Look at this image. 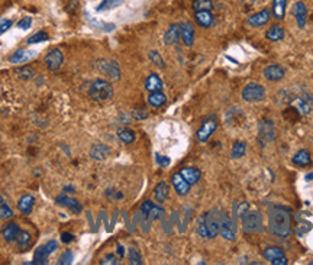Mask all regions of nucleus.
Here are the masks:
<instances>
[{"mask_svg": "<svg viewBox=\"0 0 313 265\" xmlns=\"http://www.w3.org/2000/svg\"><path fill=\"white\" fill-rule=\"evenodd\" d=\"M15 74H16L19 78H22V80H31V78L35 75V70L31 68V67L25 66L20 67V68H16V70H15Z\"/></svg>", "mask_w": 313, "mask_h": 265, "instance_id": "72a5a7b5", "label": "nucleus"}, {"mask_svg": "<svg viewBox=\"0 0 313 265\" xmlns=\"http://www.w3.org/2000/svg\"><path fill=\"white\" fill-rule=\"evenodd\" d=\"M88 96L90 99H93L94 102H106L109 99H112L113 96V87L109 81L106 80H94L90 84L88 88Z\"/></svg>", "mask_w": 313, "mask_h": 265, "instance_id": "f03ea898", "label": "nucleus"}, {"mask_svg": "<svg viewBox=\"0 0 313 265\" xmlns=\"http://www.w3.org/2000/svg\"><path fill=\"white\" fill-rule=\"evenodd\" d=\"M180 174L183 176V178L191 186V184H196L199 180H200V171L194 167H186V168H181Z\"/></svg>", "mask_w": 313, "mask_h": 265, "instance_id": "6ab92c4d", "label": "nucleus"}, {"mask_svg": "<svg viewBox=\"0 0 313 265\" xmlns=\"http://www.w3.org/2000/svg\"><path fill=\"white\" fill-rule=\"evenodd\" d=\"M171 183H173V186H174V189H175V192H177L178 196H186L190 192V184L183 178V176L180 173H177V174L173 176Z\"/></svg>", "mask_w": 313, "mask_h": 265, "instance_id": "dca6fc26", "label": "nucleus"}, {"mask_svg": "<svg viewBox=\"0 0 313 265\" xmlns=\"http://www.w3.org/2000/svg\"><path fill=\"white\" fill-rule=\"evenodd\" d=\"M295 16H296V22L299 25V28H305L306 26V20H308V7L303 1H296L295 7H293Z\"/></svg>", "mask_w": 313, "mask_h": 265, "instance_id": "2eb2a0df", "label": "nucleus"}, {"mask_svg": "<svg viewBox=\"0 0 313 265\" xmlns=\"http://www.w3.org/2000/svg\"><path fill=\"white\" fill-rule=\"evenodd\" d=\"M64 61V55L60 50H51L45 57V66L50 71H58Z\"/></svg>", "mask_w": 313, "mask_h": 265, "instance_id": "1a4fd4ad", "label": "nucleus"}, {"mask_svg": "<svg viewBox=\"0 0 313 265\" xmlns=\"http://www.w3.org/2000/svg\"><path fill=\"white\" fill-rule=\"evenodd\" d=\"M44 41H48V34H45V32H36L26 42L28 44H39V42H44Z\"/></svg>", "mask_w": 313, "mask_h": 265, "instance_id": "a19ab883", "label": "nucleus"}, {"mask_svg": "<svg viewBox=\"0 0 313 265\" xmlns=\"http://www.w3.org/2000/svg\"><path fill=\"white\" fill-rule=\"evenodd\" d=\"M164 216V210H162V207H159V206H153V209L150 210V213L147 214V217L153 222V220H156V219H161Z\"/></svg>", "mask_w": 313, "mask_h": 265, "instance_id": "ea45409f", "label": "nucleus"}, {"mask_svg": "<svg viewBox=\"0 0 313 265\" xmlns=\"http://www.w3.org/2000/svg\"><path fill=\"white\" fill-rule=\"evenodd\" d=\"M270 19H271V12H270V9H262V10H260V12L251 15V16L248 18L246 22H248V25L252 26V28H260V26L267 25Z\"/></svg>", "mask_w": 313, "mask_h": 265, "instance_id": "9b49d317", "label": "nucleus"}, {"mask_svg": "<svg viewBox=\"0 0 313 265\" xmlns=\"http://www.w3.org/2000/svg\"><path fill=\"white\" fill-rule=\"evenodd\" d=\"M28 60V55L23 50H17L12 57H10V63H23Z\"/></svg>", "mask_w": 313, "mask_h": 265, "instance_id": "37998d69", "label": "nucleus"}, {"mask_svg": "<svg viewBox=\"0 0 313 265\" xmlns=\"http://www.w3.org/2000/svg\"><path fill=\"white\" fill-rule=\"evenodd\" d=\"M57 249V242L55 241H48L45 245L39 247L35 251V258L31 264H47V258L50 254H52Z\"/></svg>", "mask_w": 313, "mask_h": 265, "instance_id": "6e6552de", "label": "nucleus"}, {"mask_svg": "<svg viewBox=\"0 0 313 265\" xmlns=\"http://www.w3.org/2000/svg\"><path fill=\"white\" fill-rule=\"evenodd\" d=\"M118 254H119V257L122 258V257H125V251H123V247L121 245V244H118Z\"/></svg>", "mask_w": 313, "mask_h": 265, "instance_id": "5fc2aeb1", "label": "nucleus"}, {"mask_svg": "<svg viewBox=\"0 0 313 265\" xmlns=\"http://www.w3.org/2000/svg\"><path fill=\"white\" fill-rule=\"evenodd\" d=\"M216 128H218V121H216V118L206 119V121L203 122L202 128L196 133V135H197V139H199L200 142H206V141L210 138V135L216 131Z\"/></svg>", "mask_w": 313, "mask_h": 265, "instance_id": "9d476101", "label": "nucleus"}, {"mask_svg": "<svg viewBox=\"0 0 313 265\" xmlns=\"http://www.w3.org/2000/svg\"><path fill=\"white\" fill-rule=\"evenodd\" d=\"M61 241L64 242V244H70V242H73L74 241V235H71V233H63L61 235Z\"/></svg>", "mask_w": 313, "mask_h": 265, "instance_id": "603ef678", "label": "nucleus"}, {"mask_svg": "<svg viewBox=\"0 0 313 265\" xmlns=\"http://www.w3.org/2000/svg\"><path fill=\"white\" fill-rule=\"evenodd\" d=\"M219 233L226 241L235 239V223L224 210H219Z\"/></svg>", "mask_w": 313, "mask_h": 265, "instance_id": "423d86ee", "label": "nucleus"}, {"mask_svg": "<svg viewBox=\"0 0 313 265\" xmlns=\"http://www.w3.org/2000/svg\"><path fill=\"white\" fill-rule=\"evenodd\" d=\"M286 32L284 29L280 26V25H273L271 28H268V31L265 32V38L268 41H273V42H278L284 38Z\"/></svg>", "mask_w": 313, "mask_h": 265, "instance_id": "393cba45", "label": "nucleus"}, {"mask_svg": "<svg viewBox=\"0 0 313 265\" xmlns=\"http://www.w3.org/2000/svg\"><path fill=\"white\" fill-rule=\"evenodd\" d=\"M268 232L277 238H287L292 232L290 210L283 206H270L268 209Z\"/></svg>", "mask_w": 313, "mask_h": 265, "instance_id": "f257e3e1", "label": "nucleus"}, {"mask_svg": "<svg viewBox=\"0 0 313 265\" xmlns=\"http://www.w3.org/2000/svg\"><path fill=\"white\" fill-rule=\"evenodd\" d=\"M245 152H246V143L242 142V141H238V142H235L234 146H232L231 157L235 158V159H239V158H242L245 155Z\"/></svg>", "mask_w": 313, "mask_h": 265, "instance_id": "2f4dec72", "label": "nucleus"}, {"mask_svg": "<svg viewBox=\"0 0 313 265\" xmlns=\"http://www.w3.org/2000/svg\"><path fill=\"white\" fill-rule=\"evenodd\" d=\"M287 0H273V13L276 19H284Z\"/></svg>", "mask_w": 313, "mask_h": 265, "instance_id": "c85d7f7f", "label": "nucleus"}, {"mask_svg": "<svg viewBox=\"0 0 313 265\" xmlns=\"http://www.w3.org/2000/svg\"><path fill=\"white\" fill-rule=\"evenodd\" d=\"M194 19L199 26L202 28H210L213 25V15L212 10H200L194 13Z\"/></svg>", "mask_w": 313, "mask_h": 265, "instance_id": "f3484780", "label": "nucleus"}, {"mask_svg": "<svg viewBox=\"0 0 313 265\" xmlns=\"http://www.w3.org/2000/svg\"><path fill=\"white\" fill-rule=\"evenodd\" d=\"M197 233L200 238L203 239H210L209 238V232H208V228H206V223H205V214L199 217L197 220Z\"/></svg>", "mask_w": 313, "mask_h": 265, "instance_id": "e433bc0d", "label": "nucleus"}, {"mask_svg": "<svg viewBox=\"0 0 313 265\" xmlns=\"http://www.w3.org/2000/svg\"><path fill=\"white\" fill-rule=\"evenodd\" d=\"M129 263L134 265H141L144 263L141 254L135 248H129Z\"/></svg>", "mask_w": 313, "mask_h": 265, "instance_id": "58836bf2", "label": "nucleus"}, {"mask_svg": "<svg viewBox=\"0 0 313 265\" xmlns=\"http://www.w3.org/2000/svg\"><path fill=\"white\" fill-rule=\"evenodd\" d=\"M100 264L102 265H118L119 264V260L115 254H107L106 257H103L100 260Z\"/></svg>", "mask_w": 313, "mask_h": 265, "instance_id": "c03bdc74", "label": "nucleus"}, {"mask_svg": "<svg viewBox=\"0 0 313 265\" xmlns=\"http://www.w3.org/2000/svg\"><path fill=\"white\" fill-rule=\"evenodd\" d=\"M10 26H12V20H10V19L1 20V22H0V34H4Z\"/></svg>", "mask_w": 313, "mask_h": 265, "instance_id": "3c124183", "label": "nucleus"}, {"mask_svg": "<svg viewBox=\"0 0 313 265\" xmlns=\"http://www.w3.org/2000/svg\"><path fill=\"white\" fill-rule=\"evenodd\" d=\"M205 223L209 232V238L213 239L219 235V210L212 209L205 214Z\"/></svg>", "mask_w": 313, "mask_h": 265, "instance_id": "0eeeda50", "label": "nucleus"}, {"mask_svg": "<svg viewBox=\"0 0 313 265\" xmlns=\"http://www.w3.org/2000/svg\"><path fill=\"white\" fill-rule=\"evenodd\" d=\"M31 25H32V18H23V19H20V20L17 22L19 29H23V31L29 29Z\"/></svg>", "mask_w": 313, "mask_h": 265, "instance_id": "de8ad7c7", "label": "nucleus"}, {"mask_svg": "<svg viewBox=\"0 0 313 265\" xmlns=\"http://www.w3.org/2000/svg\"><path fill=\"white\" fill-rule=\"evenodd\" d=\"M293 164H296L297 167H308L312 164V158H311V154L306 151V149H300L295 154L293 157Z\"/></svg>", "mask_w": 313, "mask_h": 265, "instance_id": "412c9836", "label": "nucleus"}, {"mask_svg": "<svg viewBox=\"0 0 313 265\" xmlns=\"http://www.w3.org/2000/svg\"><path fill=\"white\" fill-rule=\"evenodd\" d=\"M242 229L245 233H260L264 230L262 216L257 210L246 212L242 217Z\"/></svg>", "mask_w": 313, "mask_h": 265, "instance_id": "7ed1b4c3", "label": "nucleus"}, {"mask_svg": "<svg viewBox=\"0 0 313 265\" xmlns=\"http://www.w3.org/2000/svg\"><path fill=\"white\" fill-rule=\"evenodd\" d=\"M125 0H103L99 7H97V12H102V10H109V9H115L118 7L119 4H122Z\"/></svg>", "mask_w": 313, "mask_h": 265, "instance_id": "c9c22d12", "label": "nucleus"}, {"mask_svg": "<svg viewBox=\"0 0 313 265\" xmlns=\"http://www.w3.org/2000/svg\"><path fill=\"white\" fill-rule=\"evenodd\" d=\"M145 88L153 93V91H161L162 90V80L159 78V75L153 72L148 75V78L145 80Z\"/></svg>", "mask_w": 313, "mask_h": 265, "instance_id": "4be33fe9", "label": "nucleus"}, {"mask_svg": "<svg viewBox=\"0 0 313 265\" xmlns=\"http://www.w3.org/2000/svg\"><path fill=\"white\" fill-rule=\"evenodd\" d=\"M265 97V88L260 83H248L242 88V99L245 102L254 103V102H261Z\"/></svg>", "mask_w": 313, "mask_h": 265, "instance_id": "20e7f679", "label": "nucleus"}, {"mask_svg": "<svg viewBox=\"0 0 313 265\" xmlns=\"http://www.w3.org/2000/svg\"><path fill=\"white\" fill-rule=\"evenodd\" d=\"M118 136H119V139L123 142V143H134L135 142V133L134 131H131V129H126V128H123V129H119L118 131Z\"/></svg>", "mask_w": 313, "mask_h": 265, "instance_id": "f704fd0d", "label": "nucleus"}, {"mask_svg": "<svg viewBox=\"0 0 313 265\" xmlns=\"http://www.w3.org/2000/svg\"><path fill=\"white\" fill-rule=\"evenodd\" d=\"M271 264L273 265H287L289 264V260H287L286 257H281V258H278V260H274V261H271Z\"/></svg>", "mask_w": 313, "mask_h": 265, "instance_id": "864d4df0", "label": "nucleus"}, {"mask_svg": "<svg viewBox=\"0 0 313 265\" xmlns=\"http://www.w3.org/2000/svg\"><path fill=\"white\" fill-rule=\"evenodd\" d=\"M153 206H154V203H153V201H150V200L144 201V203H142V206H141V213H142L144 216H147V214L150 213V210L153 209Z\"/></svg>", "mask_w": 313, "mask_h": 265, "instance_id": "09e8293b", "label": "nucleus"}, {"mask_svg": "<svg viewBox=\"0 0 313 265\" xmlns=\"http://www.w3.org/2000/svg\"><path fill=\"white\" fill-rule=\"evenodd\" d=\"M154 196H156V200L158 203H164L170 196V186L165 181L158 183L156 186V190H154Z\"/></svg>", "mask_w": 313, "mask_h": 265, "instance_id": "bb28decb", "label": "nucleus"}, {"mask_svg": "<svg viewBox=\"0 0 313 265\" xmlns=\"http://www.w3.org/2000/svg\"><path fill=\"white\" fill-rule=\"evenodd\" d=\"M132 116H134L137 121H144V119L148 118V110H145V109H137V110H134Z\"/></svg>", "mask_w": 313, "mask_h": 265, "instance_id": "49530a36", "label": "nucleus"}, {"mask_svg": "<svg viewBox=\"0 0 313 265\" xmlns=\"http://www.w3.org/2000/svg\"><path fill=\"white\" fill-rule=\"evenodd\" d=\"M148 57H150L151 63H153V64H156V67H164V66H165V63H164V58H162V57L159 55V53H158V51H150Z\"/></svg>", "mask_w": 313, "mask_h": 265, "instance_id": "79ce46f5", "label": "nucleus"}, {"mask_svg": "<svg viewBox=\"0 0 313 265\" xmlns=\"http://www.w3.org/2000/svg\"><path fill=\"white\" fill-rule=\"evenodd\" d=\"M180 38L186 47H191L194 44V26L190 22L180 23Z\"/></svg>", "mask_w": 313, "mask_h": 265, "instance_id": "f8f14e48", "label": "nucleus"}, {"mask_svg": "<svg viewBox=\"0 0 313 265\" xmlns=\"http://www.w3.org/2000/svg\"><path fill=\"white\" fill-rule=\"evenodd\" d=\"M34 204H35V197H34V196H31V194H25V196H22L20 200L17 201V207H19V210H20L23 214H29V213H32Z\"/></svg>", "mask_w": 313, "mask_h": 265, "instance_id": "b1692460", "label": "nucleus"}, {"mask_svg": "<svg viewBox=\"0 0 313 265\" xmlns=\"http://www.w3.org/2000/svg\"><path fill=\"white\" fill-rule=\"evenodd\" d=\"M178 39H180V25L173 23L167 29V32L164 34V42L167 45H174V44L178 42Z\"/></svg>", "mask_w": 313, "mask_h": 265, "instance_id": "a211bd4d", "label": "nucleus"}, {"mask_svg": "<svg viewBox=\"0 0 313 265\" xmlns=\"http://www.w3.org/2000/svg\"><path fill=\"white\" fill-rule=\"evenodd\" d=\"M73 252L71 251H66L61 257H60V260H58V264L60 265H66V264H71L73 263Z\"/></svg>", "mask_w": 313, "mask_h": 265, "instance_id": "a18cd8bd", "label": "nucleus"}, {"mask_svg": "<svg viewBox=\"0 0 313 265\" xmlns=\"http://www.w3.org/2000/svg\"><path fill=\"white\" fill-rule=\"evenodd\" d=\"M312 178H313V173H309V174L306 176V180H308V181H312Z\"/></svg>", "mask_w": 313, "mask_h": 265, "instance_id": "6e6d98bb", "label": "nucleus"}, {"mask_svg": "<svg viewBox=\"0 0 313 265\" xmlns=\"http://www.w3.org/2000/svg\"><path fill=\"white\" fill-rule=\"evenodd\" d=\"M13 216L12 209L6 204V201L0 196V219H10Z\"/></svg>", "mask_w": 313, "mask_h": 265, "instance_id": "4c0bfd02", "label": "nucleus"}, {"mask_svg": "<svg viewBox=\"0 0 313 265\" xmlns=\"http://www.w3.org/2000/svg\"><path fill=\"white\" fill-rule=\"evenodd\" d=\"M258 139L260 142L262 143V146L268 142V141H273L274 139V128H273V124L270 121H262L260 124V135H258Z\"/></svg>", "mask_w": 313, "mask_h": 265, "instance_id": "4468645a", "label": "nucleus"}, {"mask_svg": "<svg viewBox=\"0 0 313 265\" xmlns=\"http://www.w3.org/2000/svg\"><path fill=\"white\" fill-rule=\"evenodd\" d=\"M165 102H167V97H165V94L161 93V91H153V93L148 96V103H150L153 107H161V106L165 105Z\"/></svg>", "mask_w": 313, "mask_h": 265, "instance_id": "c756f323", "label": "nucleus"}, {"mask_svg": "<svg viewBox=\"0 0 313 265\" xmlns=\"http://www.w3.org/2000/svg\"><path fill=\"white\" fill-rule=\"evenodd\" d=\"M31 241H32V238H31V233L29 232H26V230H20L19 232V235H17V238H16V242H17V247H19V249H26L29 245H31Z\"/></svg>", "mask_w": 313, "mask_h": 265, "instance_id": "7c9ffc66", "label": "nucleus"}, {"mask_svg": "<svg viewBox=\"0 0 313 265\" xmlns=\"http://www.w3.org/2000/svg\"><path fill=\"white\" fill-rule=\"evenodd\" d=\"M19 232H20L19 226H17L16 223H13V222H12V223H7V225L3 228L1 235H3V238H4V241H6V242H13V241H16V238H17Z\"/></svg>", "mask_w": 313, "mask_h": 265, "instance_id": "aec40b11", "label": "nucleus"}, {"mask_svg": "<svg viewBox=\"0 0 313 265\" xmlns=\"http://www.w3.org/2000/svg\"><path fill=\"white\" fill-rule=\"evenodd\" d=\"M262 75L268 80V81H278L286 75V70L278 64H271L267 66L262 71Z\"/></svg>", "mask_w": 313, "mask_h": 265, "instance_id": "ddd939ff", "label": "nucleus"}, {"mask_svg": "<svg viewBox=\"0 0 313 265\" xmlns=\"http://www.w3.org/2000/svg\"><path fill=\"white\" fill-rule=\"evenodd\" d=\"M109 152H110V149L106 145H103V143H94L91 146V149H90V157L94 158V159L102 161V159H104L109 155Z\"/></svg>", "mask_w": 313, "mask_h": 265, "instance_id": "a878e982", "label": "nucleus"}, {"mask_svg": "<svg viewBox=\"0 0 313 265\" xmlns=\"http://www.w3.org/2000/svg\"><path fill=\"white\" fill-rule=\"evenodd\" d=\"M156 162H158L161 167H168V165H170V158H168V157H162V155L156 154Z\"/></svg>", "mask_w": 313, "mask_h": 265, "instance_id": "8fccbe9b", "label": "nucleus"}, {"mask_svg": "<svg viewBox=\"0 0 313 265\" xmlns=\"http://www.w3.org/2000/svg\"><path fill=\"white\" fill-rule=\"evenodd\" d=\"M57 203H58L60 206H64V207L70 209V210L74 212V213H80V212L83 210L81 204L78 203L77 200L73 199V197H69V196H60V197L57 199Z\"/></svg>", "mask_w": 313, "mask_h": 265, "instance_id": "5701e85b", "label": "nucleus"}, {"mask_svg": "<svg viewBox=\"0 0 313 265\" xmlns=\"http://www.w3.org/2000/svg\"><path fill=\"white\" fill-rule=\"evenodd\" d=\"M96 68L107 78L112 81H116L121 78V68L118 66L116 61H110V60H99L96 61Z\"/></svg>", "mask_w": 313, "mask_h": 265, "instance_id": "39448f33", "label": "nucleus"}, {"mask_svg": "<svg viewBox=\"0 0 313 265\" xmlns=\"http://www.w3.org/2000/svg\"><path fill=\"white\" fill-rule=\"evenodd\" d=\"M191 7H193L194 12L212 10V9H213V1H212V0H193V1H191Z\"/></svg>", "mask_w": 313, "mask_h": 265, "instance_id": "473e14b6", "label": "nucleus"}, {"mask_svg": "<svg viewBox=\"0 0 313 265\" xmlns=\"http://www.w3.org/2000/svg\"><path fill=\"white\" fill-rule=\"evenodd\" d=\"M262 257L271 263V261H274V260H278V258H281V257H286V255H284L283 249H280L278 247H267V248L262 251Z\"/></svg>", "mask_w": 313, "mask_h": 265, "instance_id": "cd10ccee", "label": "nucleus"}]
</instances>
